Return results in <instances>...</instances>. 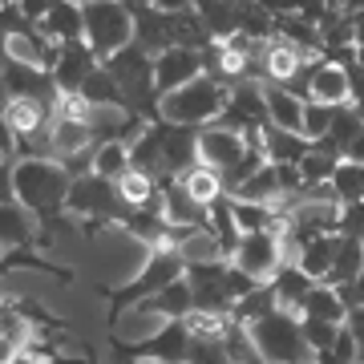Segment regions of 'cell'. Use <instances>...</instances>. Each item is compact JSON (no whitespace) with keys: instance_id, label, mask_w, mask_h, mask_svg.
<instances>
[{"instance_id":"6da1fadb","label":"cell","mask_w":364,"mask_h":364,"mask_svg":"<svg viewBox=\"0 0 364 364\" xmlns=\"http://www.w3.org/2000/svg\"><path fill=\"white\" fill-rule=\"evenodd\" d=\"M16 203L37 219L41 239L49 243L53 231L69 227V191H73V174H69L57 158H16L13 170Z\"/></svg>"},{"instance_id":"7a4b0ae2","label":"cell","mask_w":364,"mask_h":364,"mask_svg":"<svg viewBox=\"0 0 364 364\" xmlns=\"http://www.w3.org/2000/svg\"><path fill=\"white\" fill-rule=\"evenodd\" d=\"M182 275H186V255L178 247H158V251H150L146 267L134 279H126L122 287H97V296L109 304L105 308L109 312V332L117 328V316L126 312V308H142L146 299H154L162 287L178 284Z\"/></svg>"},{"instance_id":"3957f363","label":"cell","mask_w":364,"mask_h":364,"mask_svg":"<svg viewBox=\"0 0 364 364\" xmlns=\"http://www.w3.org/2000/svg\"><path fill=\"white\" fill-rule=\"evenodd\" d=\"M109 69V77L117 81V90L126 97V109L134 117H142L146 126L158 122V93H154V57L142 49V45H126V49H117L109 61H102Z\"/></svg>"},{"instance_id":"277c9868","label":"cell","mask_w":364,"mask_h":364,"mask_svg":"<svg viewBox=\"0 0 364 364\" xmlns=\"http://www.w3.org/2000/svg\"><path fill=\"white\" fill-rule=\"evenodd\" d=\"M251 348L259 356V364H308L312 360V348L304 340V324H299L296 312H284L275 308L263 320L247 324Z\"/></svg>"},{"instance_id":"5b68a950","label":"cell","mask_w":364,"mask_h":364,"mask_svg":"<svg viewBox=\"0 0 364 364\" xmlns=\"http://www.w3.org/2000/svg\"><path fill=\"white\" fill-rule=\"evenodd\" d=\"M65 210H69V219H81V231L93 235L102 227H117L130 207L117 195V182L102 178V174H77Z\"/></svg>"},{"instance_id":"8992f818","label":"cell","mask_w":364,"mask_h":364,"mask_svg":"<svg viewBox=\"0 0 364 364\" xmlns=\"http://www.w3.org/2000/svg\"><path fill=\"white\" fill-rule=\"evenodd\" d=\"M227 93L215 77H203L191 81V85H182L174 90L170 97L158 102V114L162 122H174V126H191V130H203V126H215L223 117V105H227Z\"/></svg>"},{"instance_id":"52a82bcc","label":"cell","mask_w":364,"mask_h":364,"mask_svg":"<svg viewBox=\"0 0 364 364\" xmlns=\"http://www.w3.org/2000/svg\"><path fill=\"white\" fill-rule=\"evenodd\" d=\"M81 21H85V45L97 53V61H109L134 41V16L122 0H85Z\"/></svg>"},{"instance_id":"ba28073f","label":"cell","mask_w":364,"mask_h":364,"mask_svg":"<svg viewBox=\"0 0 364 364\" xmlns=\"http://www.w3.org/2000/svg\"><path fill=\"white\" fill-rule=\"evenodd\" d=\"M186 287L195 299V312L231 316L235 312V284L227 259H186Z\"/></svg>"},{"instance_id":"9c48e42d","label":"cell","mask_w":364,"mask_h":364,"mask_svg":"<svg viewBox=\"0 0 364 364\" xmlns=\"http://www.w3.org/2000/svg\"><path fill=\"white\" fill-rule=\"evenodd\" d=\"M109 352H114L122 364H138V360H158V364H186V352H191V332H186V320H166L150 340H138V344H126L109 332Z\"/></svg>"},{"instance_id":"30bf717a","label":"cell","mask_w":364,"mask_h":364,"mask_svg":"<svg viewBox=\"0 0 364 364\" xmlns=\"http://www.w3.org/2000/svg\"><path fill=\"white\" fill-rule=\"evenodd\" d=\"M219 126H227V130H235V134H243V138L263 134L267 126H272L267 97H263L259 81H243V85H235V90L227 93V105H223Z\"/></svg>"},{"instance_id":"8fae6325","label":"cell","mask_w":364,"mask_h":364,"mask_svg":"<svg viewBox=\"0 0 364 364\" xmlns=\"http://www.w3.org/2000/svg\"><path fill=\"white\" fill-rule=\"evenodd\" d=\"M231 263L243 275H251L255 284H267V279L279 272V263H284V239H279L275 231L243 235L239 247H235V255H231Z\"/></svg>"},{"instance_id":"7c38bea8","label":"cell","mask_w":364,"mask_h":364,"mask_svg":"<svg viewBox=\"0 0 364 364\" xmlns=\"http://www.w3.org/2000/svg\"><path fill=\"white\" fill-rule=\"evenodd\" d=\"M4 85H9V102L13 97H28V102H41V105H49V109L61 105V90H57L49 69L16 61V57H9V65H4Z\"/></svg>"},{"instance_id":"4fadbf2b","label":"cell","mask_w":364,"mask_h":364,"mask_svg":"<svg viewBox=\"0 0 364 364\" xmlns=\"http://www.w3.org/2000/svg\"><path fill=\"white\" fill-rule=\"evenodd\" d=\"M158 130V142H162V162H166V186L178 182L191 166H198V130L191 126H174V122H150Z\"/></svg>"},{"instance_id":"5bb4252c","label":"cell","mask_w":364,"mask_h":364,"mask_svg":"<svg viewBox=\"0 0 364 364\" xmlns=\"http://www.w3.org/2000/svg\"><path fill=\"white\" fill-rule=\"evenodd\" d=\"M207 73V65H203V53L198 49H166L154 57V93L158 102L162 97H170L174 90H182V85H191V81H198Z\"/></svg>"},{"instance_id":"9a60e30c","label":"cell","mask_w":364,"mask_h":364,"mask_svg":"<svg viewBox=\"0 0 364 364\" xmlns=\"http://www.w3.org/2000/svg\"><path fill=\"white\" fill-rule=\"evenodd\" d=\"M243 154H247V138H243V134L227 130V126H219V122L198 130V162H203V166L227 174Z\"/></svg>"},{"instance_id":"2e32d148","label":"cell","mask_w":364,"mask_h":364,"mask_svg":"<svg viewBox=\"0 0 364 364\" xmlns=\"http://www.w3.org/2000/svg\"><path fill=\"white\" fill-rule=\"evenodd\" d=\"M97 65H102V61H97V53H93L85 41H69V45H61V53H57L53 81H57L61 93H81V85L93 77Z\"/></svg>"},{"instance_id":"e0dca14e","label":"cell","mask_w":364,"mask_h":364,"mask_svg":"<svg viewBox=\"0 0 364 364\" xmlns=\"http://www.w3.org/2000/svg\"><path fill=\"white\" fill-rule=\"evenodd\" d=\"M41 247H45V239H41L37 219L21 203L0 207V251H41Z\"/></svg>"},{"instance_id":"ac0fdd59","label":"cell","mask_w":364,"mask_h":364,"mask_svg":"<svg viewBox=\"0 0 364 364\" xmlns=\"http://www.w3.org/2000/svg\"><path fill=\"white\" fill-rule=\"evenodd\" d=\"M41 37L53 45H69V41H85V21H81V4L77 0H57L49 9V16L41 21Z\"/></svg>"},{"instance_id":"d6986e66","label":"cell","mask_w":364,"mask_h":364,"mask_svg":"<svg viewBox=\"0 0 364 364\" xmlns=\"http://www.w3.org/2000/svg\"><path fill=\"white\" fill-rule=\"evenodd\" d=\"M272 284V291H275V304L284 308V312H296L299 316V308H304V299H308V291L316 287V279L299 263H279V272L267 279Z\"/></svg>"},{"instance_id":"ffe728a7","label":"cell","mask_w":364,"mask_h":364,"mask_svg":"<svg viewBox=\"0 0 364 364\" xmlns=\"http://www.w3.org/2000/svg\"><path fill=\"white\" fill-rule=\"evenodd\" d=\"M263 150H267V162H275V166H299V162L308 158V150H312V142H308L304 134L267 126V130H263Z\"/></svg>"},{"instance_id":"44dd1931","label":"cell","mask_w":364,"mask_h":364,"mask_svg":"<svg viewBox=\"0 0 364 364\" xmlns=\"http://www.w3.org/2000/svg\"><path fill=\"white\" fill-rule=\"evenodd\" d=\"M312 102H320V105H348V102H352L348 73H344L340 65L316 61V73H312Z\"/></svg>"},{"instance_id":"7402d4cb","label":"cell","mask_w":364,"mask_h":364,"mask_svg":"<svg viewBox=\"0 0 364 364\" xmlns=\"http://www.w3.org/2000/svg\"><path fill=\"white\" fill-rule=\"evenodd\" d=\"M364 272V243L360 239H348V235H340V247H336V263H332V272H328L324 284L344 291V287L356 284V275Z\"/></svg>"},{"instance_id":"603a6c76","label":"cell","mask_w":364,"mask_h":364,"mask_svg":"<svg viewBox=\"0 0 364 364\" xmlns=\"http://www.w3.org/2000/svg\"><path fill=\"white\" fill-rule=\"evenodd\" d=\"M263 97H267V114H272V126L291 134H304V105L299 97L284 90V85H263Z\"/></svg>"},{"instance_id":"cb8c5ba5","label":"cell","mask_w":364,"mask_h":364,"mask_svg":"<svg viewBox=\"0 0 364 364\" xmlns=\"http://www.w3.org/2000/svg\"><path fill=\"white\" fill-rule=\"evenodd\" d=\"M336 247H340V235H320V239H312V243H304L296 251V263L312 275L316 284H324L332 263H336Z\"/></svg>"},{"instance_id":"d4e9b609","label":"cell","mask_w":364,"mask_h":364,"mask_svg":"<svg viewBox=\"0 0 364 364\" xmlns=\"http://www.w3.org/2000/svg\"><path fill=\"white\" fill-rule=\"evenodd\" d=\"M299 316H308V320H328V324H344V320H348V304H344V296H340L336 287L316 284L312 291H308V299H304Z\"/></svg>"},{"instance_id":"484cf974","label":"cell","mask_w":364,"mask_h":364,"mask_svg":"<svg viewBox=\"0 0 364 364\" xmlns=\"http://www.w3.org/2000/svg\"><path fill=\"white\" fill-rule=\"evenodd\" d=\"M142 312H154V316H166V320H186V316L195 312V299H191V287H186V275H182L178 284L162 287L154 299H146Z\"/></svg>"},{"instance_id":"4316f807","label":"cell","mask_w":364,"mask_h":364,"mask_svg":"<svg viewBox=\"0 0 364 364\" xmlns=\"http://www.w3.org/2000/svg\"><path fill=\"white\" fill-rule=\"evenodd\" d=\"M77 97H85V102L93 105V109H126V97H122V90H117V81L109 77V69L97 65L93 69V77L81 85ZM130 114V109H126Z\"/></svg>"},{"instance_id":"83f0119b","label":"cell","mask_w":364,"mask_h":364,"mask_svg":"<svg viewBox=\"0 0 364 364\" xmlns=\"http://www.w3.org/2000/svg\"><path fill=\"white\" fill-rule=\"evenodd\" d=\"M328 191H332V203L336 207H356V203H364V166L340 162L332 182H328Z\"/></svg>"},{"instance_id":"f1b7e54d","label":"cell","mask_w":364,"mask_h":364,"mask_svg":"<svg viewBox=\"0 0 364 364\" xmlns=\"http://www.w3.org/2000/svg\"><path fill=\"white\" fill-rule=\"evenodd\" d=\"M182 186H186V195L195 198L198 207H207L210 210V203H219L227 191H223V178H219V170H210V166H191L186 174H182Z\"/></svg>"},{"instance_id":"f546056e","label":"cell","mask_w":364,"mask_h":364,"mask_svg":"<svg viewBox=\"0 0 364 364\" xmlns=\"http://www.w3.org/2000/svg\"><path fill=\"white\" fill-rule=\"evenodd\" d=\"M90 174H102L109 182H122L130 174V142H105L93 150V166Z\"/></svg>"},{"instance_id":"4dcf8cb0","label":"cell","mask_w":364,"mask_h":364,"mask_svg":"<svg viewBox=\"0 0 364 364\" xmlns=\"http://www.w3.org/2000/svg\"><path fill=\"white\" fill-rule=\"evenodd\" d=\"M279 304H275V291H272V284H259L251 296H243L239 304H235V312H231V320L239 328H247V324H255V320H263L267 312H275Z\"/></svg>"},{"instance_id":"1f68e13d","label":"cell","mask_w":364,"mask_h":364,"mask_svg":"<svg viewBox=\"0 0 364 364\" xmlns=\"http://www.w3.org/2000/svg\"><path fill=\"white\" fill-rule=\"evenodd\" d=\"M235 198H243V203H275V207H279V198H284V186H279V170L267 162V166H263L259 174H255V178H251Z\"/></svg>"},{"instance_id":"d6a6232c","label":"cell","mask_w":364,"mask_h":364,"mask_svg":"<svg viewBox=\"0 0 364 364\" xmlns=\"http://www.w3.org/2000/svg\"><path fill=\"white\" fill-rule=\"evenodd\" d=\"M37 33V25H28L25 13L16 9V0H0V49H9L13 37H28Z\"/></svg>"},{"instance_id":"836d02e7","label":"cell","mask_w":364,"mask_h":364,"mask_svg":"<svg viewBox=\"0 0 364 364\" xmlns=\"http://www.w3.org/2000/svg\"><path fill=\"white\" fill-rule=\"evenodd\" d=\"M340 105H320V102H308L304 105V138L308 142H320L328 130H332V117H336Z\"/></svg>"},{"instance_id":"e575fe53","label":"cell","mask_w":364,"mask_h":364,"mask_svg":"<svg viewBox=\"0 0 364 364\" xmlns=\"http://www.w3.org/2000/svg\"><path fill=\"white\" fill-rule=\"evenodd\" d=\"M312 364H360V348H356V340H352L348 328H340L336 344L324 348V352H316Z\"/></svg>"},{"instance_id":"d590c367","label":"cell","mask_w":364,"mask_h":364,"mask_svg":"<svg viewBox=\"0 0 364 364\" xmlns=\"http://www.w3.org/2000/svg\"><path fill=\"white\" fill-rule=\"evenodd\" d=\"M299 324H304V340H308L312 356L324 352V348H332L336 336H340V328H344V324H328V320H308V316H299Z\"/></svg>"},{"instance_id":"8d00e7d4","label":"cell","mask_w":364,"mask_h":364,"mask_svg":"<svg viewBox=\"0 0 364 364\" xmlns=\"http://www.w3.org/2000/svg\"><path fill=\"white\" fill-rule=\"evenodd\" d=\"M57 4V0H16V9L25 13V21L28 25H41L45 16H49V9Z\"/></svg>"},{"instance_id":"74e56055","label":"cell","mask_w":364,"mask_h":364,"mask_svg":"<svg viewBox=\"0 0 364 364\" xmlns=\"http://www.w3.org/2000/svg\"><path fill=\"white\" fill-rule=\"evenodd\" d=\"M13 170H16V162H4V166H0V207H9V203H16Z\"/></svg>"},{"instance_id":"f35d334b","label":"cell","mask_w":364,"mask_h":364,"mask_svg":"<svg viewBox=\"0 0 364 364\" xmlns=\"http://www.w3.org/2000/svg\"><path fill=\"white\" fill-rule=\"evenodd\" d=\"M344 328L352 332V340H356V348H360V364H364V308H352L348 320H344Z\"/></svg>"},{"instance_id":"ab89813d","label":"cell","mask_w":364,"mask_h":364,"mask_svg":"<svg viewBox=\"0 0 364 364\" xmlns=\"http://www.w3.org/2000/svg\"><path fill=\"white\" fill-rule=\"evenodd\" d=\"M340 296H344V304H348V312H352V308H364V272L356 275V284L344 287Z\"/></svg>"},{"instance_id":"60d3db41","label":"cell","mask_w":364,"mask_h":364,"mask_svg":"<svg viewBox=\"0 0 364 364\" xmlns=\"http://www.w3.org/2000/svg\"><path fill=\"white\" fill-rule=\"evenodd\" d=\"M21 356H25V348H21V344H13L9 336H0V364H16Z\"/></svg>"},{"instance_id":"b9f144b4","label":"cell","mask_w":364,"mask_h":364,"mask_svg":"<svg viewBox=\"0 0 364 364\" xmlns=\"http://www.w3.org/2000/svg\"><path fill=\"white\" fill-rule=\"evenodd\" d=\"M154 9H162V13H191V9H198V0H154Z\"/></svg>"},{"instance_id":"7bdbcfd3","label":"cell","mask_w":364,"mask_h":364,"mask_svg":"<svg viewBox=\"0 0 364 364\" xmlns=\"http://www.w3.org/2000/svg\"><path fill=\"white\" fill-rule=\"evenodd\" d=\"M4 65H9V49H0V114L9 109V85H4Z\"/></svg>"},{"instance_id":"ee69618b","label":"cell","mask_w":364,"mask_h":364,"mask_svg":"<svg viewBox=\"0 0 364 364\" xmlns=\"http://www.w3.org/2000/svg\"><path fill=\"white\" fill-rule=\"evenodd\" d=\"M344 162H356V166H364V130H360V138L344 150Z\"/></svg>"},{"instance_id":"f6af8a7d","label":"cell","mask_w":364,"mask_h":364,"mask_svg":"<svg viewBox=\"0 0 364 364\" xmlns=\"http://www.w3.org/2000/svg\"><path fill=\"white\" fill-rule=\"evenodd\" d=\"M328 9H332V13H344V9H348V0H324Z\"/></svg>"},{"instance_id":"bcb514c9","label":"cell","mask_w":364,"mask_h":364,"mask_svg":"<svg viewBox=\"0 0 364 364\" xmlns=\"http://www.w3.org/2000/svg\"><path fill=\"white\" fill-rule=\"evenodd\" d=\"M126 9H146V4H154V0H122Z\"/></svg>"},{"instance_id":"7dc6e473","label":"cell","mask_w":364,"mask_h":364,"mask_svg":"<svg viewBox=\"0 0 364 364\" xmlns=\"http://www.w3.org/2000/svg\"><path fill=\"white\" fill-rule=\"evenodd\" d=\"M4 162H16V158H9V154H4V150H0V166H4Z\"/></svg>"},{"instance_id":"c3c4849f","label":"cell","mask_w":364,"mask_h":364,"mask_svg":"<svg viewBox=\"0 0 364 364\" xmlns=\"http://www.w3.org/2000/svg\"><path fill=\"white\" fill-rule=\"evenodd\" d=\"M77 4H85V0H77Z\"/></svg>"},{"instance_id":"681fc988","label":"cell","mask_w":364,"mask_h":364,"mask_svg":"<svg viewBox=\"0 0 364 364\" xmlns=\"http://www.w3.org/2000/svg\"><path fill=\"white\" fill-rule=\"evenodd\" d=\"M308 364H312V360H308Z\"/></svg>"}]
</instances>
